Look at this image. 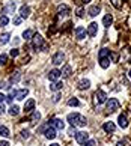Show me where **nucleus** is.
<instances>
[{
	"mask_svg": "<svg viewBox=\"0 0 131 146\" xmlns=\"http://www.w3.org/2000/svg\"><path fill=\"white\" fill-rule=\"evenodd\" d=\"M66 121L71 123V127H86L87 123V119L80 113H69Z\"/></svg>",
	"mask_w": 131,
	"mask_h": 146,
	"instance_id": "nucleus-1",
	"label": "nucleus"
},
{
	"mask_svg": "<svg viewBox=\"0 0 131 146\" xmlns=\"http://www.w3.org/2000/svg\"><path fill=\"white\" fill-rule=\"evenodd\" d=\"M48 125L53 127L56 131H62V129L65 128V122L62 121V119H59V117H53L51 121H48Z\"/></svg>",
	"mask_w": 131,
	"mask_h": 146,
	"instance_id": "nucleus-2",
	"label": "nucleus"
},
{
	"mask_svg": "<svg viewBox=\"0 0 131 146\" xmlns=\"http://www.w3.org/2000/svg\"><path fill=\"white\" fill-rule=\"evenodd\" d=\"M107 106H106V109L108 113H113V111H116L119 109V101L116 98H110V100H107Z\"/></svg>",
	"mask_w": 131,
	"mask_h": 146,
	"instance_id": "nucleus-3",
	"label": "nucleus"
},
{
	"mask_svg": "<svg viewBox=\"0 0 131 146\" xmlns=\"http://www.w3.org/2000/svg\"><path fill=\"white\" fill-rule=\"evenodd\" d=\"M32 45L36 50H39L41 47H44V38L39 33H33V38H32Z\"/></svg>",
	"mask_w": 131,
	"mask_h": 146,
	"instance_id": "nucleus-4",
	"label": "nucleus"
},
{
	"mask_svg": "<svg viewBox=\"0 0 131 146\" xmlns=\"http://www.w3.org/2000/svg\"><path fill=\"white\" fill-rule=\"evenodd\" d=\"M107 101V94H106V92L104 90H96V94H95V102H96V104L98 106H100V104H104V102Z\"/></svg>",
	"mask_w": 131,
	"mask_h": 146,
	"instance_id": "nucleus-5",
	"label": "nucleus"
},
{
	"mask_svg": "<svg viewBox=\"0 0 131 146\" xmlns=\"http://www.w3.org/2000/svg\"><path fill=\"white\" fill-rule=\"evenodd\" d=\"M44 136H45L47 139H50V140H53V139H56V129H54L53 127H50V125H47V127H44Z\"/></svg>",
	"mask_w": 131,
	"mask_h": 146,
	"instance_id": "nucleus-6",
	"label": "nucleus"
},
{
	"mask_svg": "<svg viewBox=\"0 0 131 146\" xmlns=\"http://www.w3.org/2000/svg\"><path fill=\"white\" fill-rule=\"evenodd\" d=\"M75 140H77V143L84 145L87 140H89V134H87L86 131H80V133L75 134Z\"/></svg>",
	"mask_w": 131,
	"mask_h": 146,
	"instance_id": "nucleus-7",
	"label": "nucleus"
},
{
	"mask_svg": "<svg viewBox=\"0 0 131 146\" xmlns=\"http://www.w3.org/2000/svg\"><path fill=\"white\" fill-rule=\"evenodd\" d=\"M65 60V53L63 51H57L56 54L53 56V59H51V62H53V65H62V62Z\"/></svg>",
	"mask_w": 131,
	"mask_h": 146,
	"instance_id": "nucleus-8",
	"label": "nucleus"
},
{
	"mask_svg": "<svg viewBox=\"0 0 131 146\" xmlns=\"http://www.w3.org/2000/svg\"><path fill=\"white\" fill-rule=\"evenodd\" d=\"M71 12V9H69V6H68V5H59V6H57V15H59V17H65V15H68Z\"/></svg>",
	"mask_w": 131,
	"mask_h": 146,
	"instance_id": "nucleus-9",
	"label": "nucleus"
},
{
	"mask_svg": "<svg viewBox=\"0 0 131 146\" xmlns=\"http://www.w3.org/2000/svg\"><path fill=\"white\" fill-rule=\"evenodd\" d=\"M86 33L89 35L90 38L96 36V33H98V24H96V23H90L89 26H87V30H86Z\"/></svg>",
	"mask_w": 131,
	"mask_h": 146,
	"instance_id": "nucleus-10",
	"label": "nucleus"
},
{
	"mask_svg": "<svg viewBox=\"0 0 131 146\" xmlns=\"http://www.w3.org/2000/svg\"><path fill=\"white\" fill-rule=\"evenodd\" d=\"M59 77H61V71L59 69H51L50 72H48V80L53 83V82H57Z\"/></svg>",
	"mask_w": 131,
	"mask_h": 146,
	"instance_id": "nucleus-11",
	"label": "nucleus"
},
{
	"mask_svg": "<svg viewBox=\"0 0 131 146\" xmlns=\"http://www.w3.org/2000/svg\"><path fill=\"white\" fill-rule=\"evenodd\" d=\"M14 11H15V3H14V2H11L9 5H6V6L2 9V14H5V15L8 17L9 14H14Z\"/></svg>",
	"mask_w": 131,
	"mask_h": 146,
	"instance_id": "nucleus-12",
	"label": "nucleus"
},
{
	"mask_svg": "<svg viewBox=\"0 0 131 146\" xmlns=\"http://www.w3.org/2000/svg\"><path fill=\"white\" fill-rule=\"evenodd\" d=\"M102 129H104L107 134H112V133H114V129H116V125H114V122H106L104 125H102Z\"/></svg>",
	"mask_w": 131,
	"mask_h": 146,
	"instance_id": "nucleus-13",
	"label": "nucleus"
},
{
	"mask_svg": "<svg viewBox=\"0 0 131 146\" xmlns=\"http://www.w3.org/2000/svg\"><path fill=\"white\" fill-rule=\"evenodd\" d=\"M26 113H30L35 110V100H27L26 104H24V109H23Z\"/></svg>",
	"mask_w": 131,
	"mask_h": 146,
	"instance_id": "nucleus-14",
	"label": "nucleus"
},
{
	"mask_svg": "<svg viewBox=\"0 0 131 146\" xmlns=\"http://www.w3.org/2000/svg\"><path fill=\"white\" fill-rule=\"evenodd\" d=\"M118 125L121 127V128H127L128 127V119H127V116L124 115H119V117H118Z\"/></svg>",
	"mask_w": 131,
	"mask_h": 146,
	"instance_id": "nucleus-15",
	"label": "nucleus"
},
{
	"mask_svg": "<svg viewBox=\"0 0 131 146\" xmlns=\"http://www.w3.org/2000/svg\"><path fill=\"white\" fill-rule=\"evenodd\" d=\"M29 15H30V8L29 6H21V9H20V17L23 18V20H26V18H29Z\"/></svg>",
	"mask_w": 131,
	"mask_h": 146,
	"instance_id": "nucleus-16",
	"label": "nucleus"
},
{
	"mask_svg": "<svg viewBox=\"0 0 131 146\" xmlns=\"http://www.w3.org/2000/svg\"><path fill=\"white\" fill-rule=\"evenodd\" d=\"M62 88H63V83L62 82H53L51 84H50V90H53V92H59V90H62Z\"/></svg>",
	"mask_w": 131,
	"mask_h": 146,
	"instance_id": "nucleus-17",
	"label": "nucleus"
},
{
	"mask_svg": "<svg viewBox=\"0 0 131 146\" xmlns=\"http://www.w3.org/2000/svg\"><path fill=\"white\" fill-rule=\"evenodd\" d=\"M89 88H90V82L87 78H83V80H80V82H78V89L80 90H86Z\"/></svg>",
	"mask_w": 131,
	"mask_h": 146,
	"instance_id": "nucleus-18",
	"label": "nucleus"
},
{
	"mask_svg": "<svg viewBox=\"0 0 131 146\" xmlns=\"http://www.w3.org/2000/svg\"><path fill=\"white\" fill-rule=\"evenodd\" d=\"M75 38H77V39H84L86 38V29L84 27H77L75 29Z\"/></svg>",
	"mask_w": 131,
	"mask_h": 146,
	"instance_id": "nucleus-19",
	"label": "nucleus"
},
{
	"mask_svg": "<svg viewBox=\"0 0 131 146\" xmlns=\"http://www.w3.org/2000/svg\"><path fill=\"white\" fill-rule=\"evenodd\" d=\"M71 74H72V69H71V66H69V65H65V66L62 68V71H61V75H62V77H65V78H68Z\"/></svg>",
	"mask_w": 131,
	"mask_h": 146,
	"instance_id": "nucleus-20",
	"label": "nucleus"
},
{
	"mask_svg": "<svg viewBox=\"0 0 131 146\" xmlns=\"http://www.w3.org/2000/svg\"><path fill=\"white\" fill-rule=\"evenodd\" d=\"M29 95V89H20V90H17V96L15 98L17 100H26V96Z\"/></svg>",
	"mask_w": 131,
	"mask_h": 146,
	"instance_id": "nucleus-21",
	"label": "nucleus"
},
{
	"mask_svg": "<svg viewBox=\"0 0 131 146\" xmlns=\"http://www.w3.org/2000/svg\"><path fill=\"white\" fill-rule=\"evenodd\" d=\"M41 119V113L38 111V110H33L32 111V115H30V122L32 123H38V121Z\"/></svg>",
	"mask_w": 131,
	"mask_h": 146,
	"instance_id": "nucleus-22",
	"label": "nucleus"
},
{
	"mask_svg": "<svg viewBox=\"0 0 131 146\" xmlns=\"http://www.w3.org/2000/svg\"><path fill=\"white\" fill-rule=\"evenodd\" d=\"M110 57V50L108 48H101L100 53H98V59H107Z\"/></svg>",
	"mask_w": 131,
	"mask_h": 146,
	"instance_id": "nucleus-23",
	"label": "nucleus"
},
{
	"mask_svg": "<svg viewBox=\"0 0 131 146\" xmlns=\"http://www.w3.org/2000/svg\"><path fill=\"white\" fill-rule=\"evenodd\" d=\"M100 11H101V8L95 5V6H90V8H89V11H87V14H89L90 17H96V15L100 14Z\"/></svg>",
	"mask_w": 131,
	"mask_h": 146,
	"instance_id": "nucleus-24",
	"label": "nucleus"
},
{
	"mask_svg": "<svg viewBox=\"0 0 131 146\" xmlns=\"http://www.w3.org/2000/svg\"><path fill=\"white\" fill-rule=\"evenodd\" d=\"M113 23V17L110 14H107L104 18H102V26H106V27H110V24Z\"/></svg>",
	"mask_w": 131,
	"mask_h": 146,
	"instance_id": "nucleus-25",
	"label": "nucleus"
},
{
	"mask_svg": "<svg viewBox=\"0 0 131 146\" xmlns=\"http://www.w3.org/2000/svg\"><path fill=\"white\" fill-rule=\"evenodd\" d=\"M100 66L102 69H107L108 66H110V57H107V59H100Z\"/></svg>",
	"mask_w": 131,
	"mask_h": 146,
	"instance_id": "nucleus-26",
	"label": "nucleus"
},
{
	"mask_svg": "<svg viewBox=\"0 0 131 146\" xmlns=\"http://www.w3.org/2000/svg\"><path fill=\"white\" fill-rule=\"evenodd\" d=\"M15 96H17V90H15V89H11L9 94H8V96H6V101H8V102H12Z\"/></svg>",
	"mask_w": 131,
	"mask_h": 146,
	"instance_id": "nucleus-27",
	"label": "nucleus"
},
{
	"mask_svg": "<svg viewBox=\"0 0 131 146\" xmlns=\"http://www.w3.org/2000/svg\"><path fill=\"white\" fill-rule=\"evenodd\" d=\"M18 113H20V107L18 106H11L9 107V115L11 116H17Z\"/></svg>",
	"mask_w": 131,
	"mask_h": 146,
	"instance_id": "nucleus-28",
	"label": "nucleus"
},
{
	"mask_svg": "<svg viewBox=\"0 0 131 146\" xmlns=\"http://www.w3.org/2000/svg\"><path fill=\"white\" fill-rule=\"evenodd\" d=\"M0 136H2V137H9L11 136V134H9V128L0 125Z\"/></svg>",
	"mask_w": 131,
	"mask_h": 146,
	"instance_id": "nucleus-29",
	"label": "nucleus"
},
{
	"mask_svg": "<svg viewBox=\"0 0 131 146\" xmlns=\"http://www.w3.org/2000/svg\"><path fill=\"white\" fill-rule=\"evenodd\" d=\"M32 38H33V32H32L30 29H27V30L23 32V39L29 41V39H32Z\"/></svg>",
	"mask_w": 131,
	"mask_h": 146,
	"instance_id": "nucleus-30",
	"label": "nucleus"
},
{
	"mask_svg": "<svg viewBox=\"0 0 131 146\" xmlns=\"http://www.w3.org/2000/svg\"><path fill=\"white\" fill-rule=\"evenodd\" d=\"M9 38H11L9 33H2V35H0V44H8Z\"/></svg>",
	"mask_w": 131,
	"mask_h": 146,
	"instance_id": "nucleus-31",
	"label": "nucleus"
},
{
	"mask_svg": "<svg viewBox=\"0 0 131 146\" xmlns=\"http://www.w3.org/2000/svg\"><path fill=\"white\" fill-rule=\"evenodd\" d=\"M110 2H112V5H113L116 9H121V8L124 6V0H110Z\"/></svg>",
	"mask_w": 131,
	"mask_h": 146,
	"instance_id": "nucleus-32",
	"label": "nucleus"
},
{
	"mask_svg": "<svg viewBox=\"0 0 131 146\" xmlns=\"http://www.w3.org/2000/svg\"><path fill=\"white\" fill-rule=\"evenodd\" d=\"M68 106H69V107H78V106H80V101L74 96V98H71V100L68 101Z\"/></svg>",
	"mask_w": 131,
	"mask_h": 146,
	"instance_id": "nucleus-33",
	"label": "nucleus"
},
{
	"mask_svg": "<svg viewBox=\"0 0 131 146\" xmlns=\"http://www.w3.org/2000/svg\"><path fill=\"white\" fill-rule=\"evenodd\" d=\"M20 80V72L18 71H14L12 75H11V83H17Z\"/></svg>",
	"mask_w": 131,
	"mask_h": 146,
	"instance_id": "nucleus-34",
	"label": "nucleus"
},
{
	"mask_svg": "<svg viewBox=\"0 0 131 146\" xmlns=\"http://www.w3.org/2000/svg\"><path fill=\"white\" fill-rule=\"evenodd\" d=\"M9 23V18L6 17V15H2L0 17V27H3V26H6Z\"/></svg>",
	"mask_w": 131,
	"mask_h": 146,
	"instance_id": "nucleus-35",
	"label": "nucleus"
},
{
	"mask_svg": "<svg viewBox=\"0 0 131 146\" xmlns=\"http://www.w3.org/2000/svg\"><path fill=\"white\" fill-rule=\"evenodd\" d=\"M6 62H8V54L2 53V54H0V65H6Z\"/></svg>",
	"mask_w": 131,
	"mask_h": 146,
	"instance_id": "nucleus-36",
	"label": "nucleus"
},
{
	"mask_svg": "<svg viewBox=\"0 0 131 146\" xmlns=\"http://www.w3.org/2000/svg\"><path fill=\"white\" fill-rule=\"evenodd\" d=\"M18 53H20V51L17 50V48H12V50H11V53H9V56H11V57H17Z\"/></svg>",
	"mask_w": 131,
	"mask_h": 146,
	"instance_id": "nucleus-37",
	"label": "nucleus"
},
{
	"mask_svg": "<svg viewBox=\"0 0 131 146\" xmlns=\"http://www.w3.org/2000/svg\"><path fill=\"white\" fill-rule=\"evenodd\" d=\"M21 137H23V139H29L30 137V133L27 131V129H23V131H21Z\"/></svg>",
	"mask_w": 131,
	"mask_h": 146,
	"instance_id": "nucleus-38",
	"label": "nucleus"
},
{
	"mask_svg": "<svg viewBox=\"0 0 131 146\" xmlns=\"http://www.w3.org/2000/svg\"><path fill=\"white\" fill-rule=\"evenodd\" d=\"M83 15H84V9H83V8H78V9H77V17L81 18Z\"/></svg>",
	"mask_w": 131,
	"mask_h": 146,
	"instance_id": "nucleus-39",
	"label": "nucleus"
},
{
	"mask_svg": "<svg viewBox=\"0 0 131 146\" xmlns=\"http://www.w3.org/2000/svg\"><path fill=\"white\" fill-rule=\"evenodd\" d=\"M21 21H23V18H21V17H15V18H14V24H15V26H20Z\"/></svg>",
	"mask_w": 131,
	"mask_h": 146,
	"instance_id": "nucleus-40",
	"label": "nucleus"
},
{
	"mask_svg": "<svg viewBox=\"0 0 131 146\" xmlns=\"http://www.w3.org/2000/svg\"><path fill=\"white\" fill-rule=\"evenodd\" d=\"M84 146H96V142L95 140H87V142L84 143Z\"/></svg>",
	"mask_w": 131,
	"mask_h": 146,
	"instance_id": "nucleus-41",
	"label": "nucleus"
},
{
	"mask_svg": "<svg viewBox=\"0 0 131 146\" xmlns=\"http://www.w3.org/2000/svg\"><path fill=\"white\" fill-rule=\"evenodd\" d=\"M59 100H61V94H56V95L53 96V101H54V102H57Z\"/></svg>",
	"mask_w": 131,
	"mask_h": 146,
	"instance_id": "nucleus-42",
	"label": "nucleus"
},
{
	"mask_svg": "<svg viewBox=\"0 0 131 146\" xmlns=\"http://www.w3.org/2000/svg\"><path fill=\"white\" fill-rule=\"evenodd\" d=\"M0 146H9L8 140H0Z\"/></svg>",
	"mask_w": 131,
	"mask_h": 146,
	"instance_id": "nucleus-43",
	"label": "nucleus"
},
{
	"mask_svg": "<svg viewBox=\"0 0 131 146\" xmlns=\"http://www.w3.org/2000/svg\"><path fill=\"white\" fill-rule=\"evenodd\" d=\"M5 101H6V96H5L3 94H0V104H3Z\"/></svg>",
	"mask_w": 131,
	"mask_h": 146,
	"instance_id": "nucleus-44",
	"label": "nucleus"
},
{
	"mask_svg": "<svg viewBox=\"0 0 131 146\" xmlns=\"http://www.w3.org/2000/svg\"><path fill=\"white\" fill-rule=\"evenodd\" d=\"M69 134H71V136H75V134H77V131H75V127L69 129Z\"/></svg>",
	"mask_w": 131,
	"mask_h": 146,
	"instance_id": "nucleus-45",
	"label": "nucleus"
},
{
	"mask_svg": "<svg viewBox=\"0 0 131 146\" xmlns=\"http://www.w3.org/2000/svg\"><path fill=\"white\" fill-rule=\"evenodd\" d=\"M3 113H5V106H3V104H0V116H2Z\"/></svg>",
	"mask_w": 131,
	"mask_h": 146,
	"instance_id": "nucleus-46",
	"label": "nucleus"
},
{
	"mask_svg": "<svg viewBox=\"0 0 131 146\" xmlns=\"http://www.w3.org/2000/svg\"><path fill=\"white\" fill-rule=\"evenodd\" d=\"M3 88H5V83H3V82H0V89H3Z\"/></svg>",
	"mask_w": 131,
	"mask_h": 146,
	"instance_id": "nucleus-47",
	"label": "nucleus"
},
{
	"mask_svg": "<svg viewBox=\"0 0 131 146\" xmlns=\"http://www.w3.org/2000/svg\"><path fill=\"white\" fill-rule=\"evenodd\" d=\"M124 145H125V142H119L118 143V146H124Z\"/></svg>",
	"mask_w": 131,
	"mask_h": 146,
	"instance_id": "nucleus-48",
	"label": "nucleus"
},
{
	"mask_svg": "<svg viewBox=\"0 0 131 146\" xmlns=\"http://www.w3.org/2000/svg\"><path fill=\"white\" fill-rule=\"evenodd\" d=\"M50 146H61V145H59V143H51Z\"/></svg>",
	"mask_w": 131,
	"mask_h": 146,
	"instance_id": "nucleus-49",
	"label": "nucleus"
},
{
	"mask_svg": "<svg viewBox=\"0 0 131 146\" xmlns=\"http://www.w3.org/2000/svg\"><path fill=\"white\" fill-rule=\"evenodd\" d=\"M90 2V0H83V3H89Z\"/></svg>",
	"mask_w": 131,
	"mask_h": 146,
	"instance_id": "nucleus-50",
	"label": "nucleus"
},
{
	"mask_svg": "<svg viewBox=\"0 0 131 146\" xmlns=\"http://www.w3.org/2000/svg\"><path fill=\"white\" fill-rule=\"evenodd\" d=\"M128 75H130V78H131V69H130V72H128Z\"/></svg>",
	"mask_w": 131,
	"mask_h": 146,
	"instance_id": "nucleus-51",
	"label": "nucleus"
}]
</instances>
